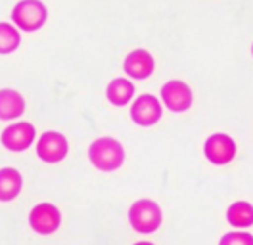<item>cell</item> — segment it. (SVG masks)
I'll use <instances>...</instances> for the list:
<instances>
[{"mask_svg": "<svg viewBox=\"0 0 253 245\" xmlns=\"http://www.w3.org/2000/svg\"><path fill=\"white\" fill-rule=\"evenodd\" d=\"M29 224L37 234H54L62 224V214L58 211V207H54L52 203H39L37 207H33L29 214Z\"/></svg>", "mask_w": 253, "mask_h": 245, "instance_id": "obj_6", "label": "cell"}, {"mask_svg": "<svg viewBox=\"0 0 253 245\" xmlns=\"http://www.w3.org/2000/svg\"><path fill=\"white\" fill-rule=\"evenodd\" d=\"M106 96H108V100L113 106H126L134 96V84L128 79L117 77L108 84Z\"/></svg>", "mask_w": 253, "mask_h": 245, "instance_id": "obj_12", "label": "cell"}, {"mask_svg": "<svg viewBox=\"0 0 253 245\" xmlns=\"http://www.w3.org/2000/svg\"><path fill=\"white\" fill-rule=\"evenodd\" d=\"M2 146L10 152H25L35 140V126L31 122H16L4 128L2 132Z\"/></svg>", "mask_w": 253, "mask_h": 245, "instance_id": "obj_8", "label": "cell"}, {"mask_svg": "<svg viewBox=\"0 0 253 245\" xmlns=\"http://www.w3.org/2000/svg\"><path fill=\"white\" fill-rule=\"evenodd\" d=\"M123 69L128 77L142 81V79H148L154 73L156 61H154V56L148 50H132L123 61Z\"/></svg>", "mask_w": 253, "mask_h": 245, "instance_id": "obj_10", "label": "cell"}, {"mask_svg": "<svg viewBox=\"0 0 253 245\" xmlns=\"http://www.w3.org/2000/svg\"><path fill=\"white\" fill-rule=\"evenodd\" d=\"M204 155L213 165H228L236 155V142L224 132L211 134L204 144Z\"/></svg>", "mask_w": 253, "mask_h": 245, "instance_id": "obj_4", "label": "cell"}, {"mask_svg": "<svg viewBox=\"0 0 253 245\" xmlns=\"http://www.w3.org/2000/svg\"><path fill=\"white\" fill-rule=\"evenodd\" d=\"M48 10L41 0H21L12 10V19L21 31H39L46 23Z\"/></svg>", "mask_w": 253, "mask_h": 245, "instance_id": "obj_3", "label": "cell"}, {"mask_svg": "<svg viewBox=\"0 0 253 245\" xmlns=\"http://www.w3.org/2000/svg\"><path fill=\"white\" fill-rule=\"evenodd\" d=\"M130 226L140 234H152L161 224V209L152 199H138L128 211Z\"/></svg>", "mask_w": 253, "mask_h": 245, "instance_id": "obj_2", "label": "cell"}, {"mask_svg": "<svg viewBox=\"0 0 253 245\" xmlns=\"http://www.w3.org/2000/svg\"><path fill=\"white\" fill-rule=\"evenodd\" d=\"M163 107L159 104V100L152 94H142L134 100V104L130 107V117L132 121L140 126H152L161 119Z\"/></svg>", "mask_w": 253, "mask_h": 245, "instance_id": "obj_7", "label": "cell"}, {"mask_svg": "<svg viewBox=\"0 0 253 245\" xmlns=\"http://www.w3.org/2000/svg\"><path fill=\"white\" fill-rule=\"evenodd\" d=\"M134 245H154V244H150V242H138V244H134Z\"/></svg>", "mask_w": 253, "mask_h": 245, "instance_id": "obj_17", "label": "cell"}, {"mask_svg": "<svg viewBox=\"0 0 253 245\" xmlns=\"http://www.w3.org/2000/svg\"><path fill=\"white\" fill-rule=\"evenodd\" d=\"M252 56H253V44H252Z\"/></svg>", "mask_w": 253, "mask_h": 245, "instance_id": "obj_18", "label": "cell"}, {"mask_svg": "<svg viewBox=\"0 0 253 245\" xmlns=\"http://www.w3.org/2000/svg\"><path fill=\"white\" fill-rule=\"evenodd\" d=\"M88 157L96 168L110 172V170H115L123 165L125 150L115 138H98L96 142H92V146L88 150Z\"/></svg>", "mask_w": 253, "mask_h": 245, "instance_id": "obj_1", "label": "cell"}, {"mask_svg": "<svg viewBox=\"0 0 253 245\" xmlns=\"http://www.w3.org/2000/svg\"><path fill=\"white\" fill-rule=\"evenodd\" d=\"M25 111V100L12 88L0 90V121H12Z\"/></svg>", "mask_w": 253, "mask_h": 245, "instance_id": "obj_11", "label": "cell"}, {"mask_svg": "<svg viewBox=\"0 0 253 245\" xmlns=\"http://www.w3.org/2000/svg\"><path fill=\"white\" fill-rule=\"evenodd\" d=\"M21 192V174L16 168H0V201H12Z\"/></svg>", "mask_w": 253, "mask_h": 245, "instance_id": "obj_13", "label": "cell"}, {"mask_svg": "<svg viewBox=\"0 0 253 245\" xmlns=\"http://www.w3.org/2000/svg\"><path fill=\"white\" fill-rule=\"evenodd\" d=\"M219 245H253V236L246 232H230L222 236Z\"/></svg>", "mask_w": 253, "mask_h": 245, "instance_id": "obj_16", "label": "cell"}, {"mask_svg": "<svg viewBox=\"0 0 253 245\" xmlns=\"http://www.w3.org/2000/svg\"><path fill=\"white\" fill-rule=\"evenodd\" d=\"M161 100L165 107H169L171 111L182 113L192 106L194 94L184 81H169L161 86Z\"/></svg>", "mask_w": 253, "mask_h": 245, "instance_id": "obj_5", "label": "cell"}, {"mask_svg": "<svg viewBox=\"0 0 253 245\" xmlns=\"http://www.w3.org/2000/svg\"><path fill=\"white\" fill-rule=\"evenodd\" d=\"M226 218L236 228H250L253 224V205L248 201H236L228 207Z\"/></svg>", "mask_w": 253, "mask_h": 245, "instance_id": "obj_14", "label": "cell"}, {"mask_svg": "<svg viewBox=\"0 0 253 245\" xmlns=\"http://www.w3.org/2000/svg\"><path fill=\"white\" fill-rule=\"evenodd\" d=\"M37 155L46 163H60L67 155V140L60 132H44L37 142Z\"/></svg>", "mask_w": 253, "mask_h": 245, "instance_id": "obj_9", "label": "cell"}, {"mask_svg": "<svg viewBox=\"0 0 253 245\" xmlns=\"http://www.w3.org/2000/svg\"><path fill=\"white\" fill-rule=\"evenodd\" d=\"M19 31L10 23H0V54H12L19 46Z\"/></svg>", "mask_w": 253, "mask_h": 245, "instance_id": "obj_15", "label": "cell"}]
</instances>
